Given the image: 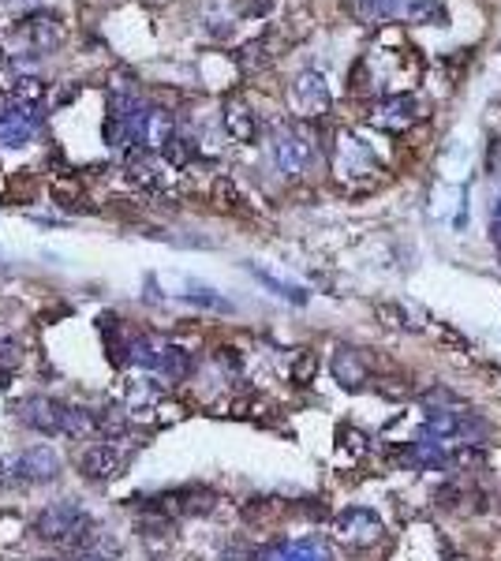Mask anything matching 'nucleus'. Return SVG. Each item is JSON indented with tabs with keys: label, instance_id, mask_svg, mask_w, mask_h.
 Wrapping results in <instances>:
<instances>
[{
	"label": "nucleus",
	"instance_id": "37998d69",
	"mask_svg": "<svg viewBox=\"0 0 501 561\" xmlns=\"http://www.w3.org/2000/svg\"><path fill=\"white\" fill-rule=\"evenodd\" d=\"M45 561H60V557H45Z\"/></svg>",
	"mask_w": 501,
	"mask_h": 561
},
{
	"label": "nucleus",
	"instance_id": "393cba45",
	"mask_svg": "<svg viewBox=\"0 0 501 561\" xmlns=\"http://www.w3.org/2000/svg\"><path fill=\"white\" fill-rule=\"evenodd\" d=\"M315 370H319V356H315V352H307V349H300L296 359H292V370H289V374H292V382H296V386H307L310 379H315Z\"/></svg>",
	"mask_w": 501,
	"mask_h": 561
},
{
	"label": "nucleus",
	"instance_id": "79ce46f5",
	"mask_svg": "<svg viewBox=\"0 0 501 561\" xmlns=\"http://www.w3.org/2000/svg\"><path fill=\"white\" fill-rule=\"evenodd\" d=\"M5 468H8V464H5V460H0V483H5Z\"/></svg>",
	"mask_w": 501,
	"mask_h": 561
},
{
	"label": "nucleus",
	"instance_id": "39448f33",
	"mask_svg": "<svg viewBox=\"0 0 501 561\" xmlns=\"http://www.w3.org/2000/svg\"><path fill=\"white\" fill-rule=\"evenodd\" d=\"M378 132H389V135H404L419 120V102L412 94H386V98L370 109L367 116Z\"/></svg>",
	"mask_w": 501,
	"mask_h": 561
},
{
	"label": "nucleus",
	"instance_id": "ea45409f",
	"mask_svg": "<svg viewBox=\"0 0 501 561\" xmlns=\"http://www.w3.org/2000/svg\"><path fill=\"white\" fill-rule=\"evenodd\" d=\"M12 382V370L8 367H0V386H8Z\"/></svg>",
	"mask_w": 501,
	"mask_h": 561
},
{
	"label": "nucleus",
	"instance_id": "4468645a",
	"mask_svg": "<svg viewBox=\"0 0 501 561\" xmlns=\"http://www.w3.org/2000/svg\"><path fill=\"white\" fill-rule=\"evenodd\" d=\"M329 370H333V379L344 389H359L370 379V370H367V363H363V356L356 349H337L333 359H329Z\"/></svg>",
	"mask_w": 501,
	"mask_h": 561
},
{
	"label": "nucleus",
	"instance_id": "a878e982",
	"mask_svg": "<svg viewBox=\"0 0 501 561\" xmlns=\"http://www.w3.org/2000/svg\"><path fill=\"white\" fill-rule=\"evenodd\" d=\"M374 310H378V319H382L386 326H393V330H419V322H412L408 310L397 307V303H378Z\"/></svg>",
	"mask_w": 501,
	"mask_h": 561
},
{
	"label": "nucleus",
	"instance_id": "2eb2a0df",
	"mask_svg": "<svg viewBox=\"0 0 501 561\" xmlns=\"http://www.w3.org/2000/svg\"><path fill=\"white\" fill-rule=\"evenodd\" d=\"M172 128H176L172 113H165V109H146L142 113V146L146 150H165L169 139L176 135Z\"/></svg>",
	"mask_w": 501,
	"mask_h": 561
},
{
	"label": "nucleus",
	"instance_id": "4be33fe9",
	"mask_svg": "<svg viewBox=\"0 0 501 561\" xmlns=\"http://www.w3.org/2000/svg\"><path fill=\"white\" fill-rule=\"evenodd\" d=\"M277 561H329V554L315 539H300V543H285V546H280Z\"/></svg>",
	"mask_w": 501,
	"mask_h": 561
},
{
	"label": "nucleus",
	"instance_id": "473e14b6",
	"mask_svg": "<svg viewBox=\"0 0 501 561\" xmlns=\"http://www.w3.org/2000/svg\"><path fill=\"white\" fill-rule=\"evenodd\" d=\"M213 199L221 202V206H236V202H240L236 183H232L229 176H217V180H213Z\"/></svg>",
	"mask_w": 501,
	"mask_h": 561
},
{
	"label": "nucleus",
	"instance_id": "5701e85b",
	"mask_svg": "<svg viewBox=\"0 0 501 561\" xmlns=\"http://www.w3.org/2000/svg\"><path fill=\"white\" fill-rule=\"evenodd\" d=\"M408 23H442L446 26V5L442 0H408V8H404Z\"/></svg>",
	"mask_w": 501,
	"mask_h": 561
},
{
	"label": "nucleus",
	"instance_id": "6e6552de",
	"mask_svg": "<svg viewBox=\"0 0 501 561\" xmlns=\"http://www.w3.org/2000/svg\"><path fill=\"white\" fill-rule=\"evenodd\" d=\"M116 442H120V434H109V438L90 442V446L83 449V457H79V472H83V479L98 483V479H113V476L120 472L123 453H120Z\"/></svg>",
	"mask_w": 501,
	"mask_h": 561
},
{
	"label": "nucleus",
	"instance_id": "2f4dec72",
	"mask_svg": "<svg viewBox=\"0 0 501 561\" xmlns=\"http://www.w3.org/2000/svg\"><path fill=\"white\" fill-rule=\"evenodd\" d=\"M273 5H277V0H240L236 12H240L243 19H266V15L273 12Z\"/></svg>",
	"mask_w": 501,
	"mask_h": 561
},
{
	"label": "nucleus",
	"instance_id": "dca6fc26",
	"mask_svg": "<svg viewBox=\"0 0 501 561\" xmlns=\"http://www.w3.org/2000/svg\"><path fill=\"white\" fill-rule=\"evenodd\" d=\"M273 34L270 38H255V42H247L240 53H236V64L243 68V72H250V75H255V72H262V68H270L273 64V56L277 53H270L273 49Z\"/></svg>",
	"mask_w": 501,
	"mask_h": 561
},
{
	"label": "nucleus",
	"instance_id": "ddd939ff",
	"mask_svg": "<svg viewBox=\"0 0 501 561\" xmlns=\"http://www.w3.org/2000/svg\"><path fill=\"white\" fill-rule=\"evenodd\" d=\"M128 180L146 187V192H158V187H165V172L158 165V158H153V150L146 146H128Z\"/></svg>",
	"mask_w": 501,
	"mask_h": 561
},
{
	"label": "nucleus",
	"instance_id": "a19ab883",
	"mask_svg": "<svg viewBox=\"0 0 501 561\" xmlns=\"http://www.w3.org/2000/svg\"><path fill=\"white\" fill-rule=\"evenodd\" d=\"M490 213H494V221H501V195L494 199V210H490Z\"/></svg>",
	"mask_w": 501,
	"mask_h": 561
},
{
	"label": "nucleus",
	"instance_id": "412c9836",
	"mask_svg": "<svg viewBox=\"0 0 501 561\" xmlns=\"http://www.w3.org/2000/svg\"><path fill=\"white\" fill-rule=\"evenodd\" d=\"M42 98H45V83L38 75H19V79H12V102L19 109H34Z\"/></svg>",
	"mask_w": 501,
	"mask_h": 561
},
{
	"label": "nucleus",
	"instance_id": "7c9ffc66",
	"mask_svg": "<svg viewBox=\"0 0 501 561\" xmlns=\"http://www.w3.org/2000/svg\"><path fill=\"white\" fill-rule=\"evenodd\" d=\"M277 509H280V506L273 502V497H255V502L243 506V520H250V524H255V520H270Z\"/></svg>",
	"mask_w": 501,
	"mask_h": 561
},
{
	"label": "nucleus",
	"instance_id": "aec40b11",
	"mask_svg": "<svg viewBox=\"0 0 501 561\" xmlns=\"http://www.w3.org/2000/svg\"><path fill=\"white\" fill-rule=\"evenodd\" d=\"M192 367H195L192 352H187V349H176V345H169V349L162 352V367H158V370L165 374L169 382H183L187 374H192Z\"/></svg>",
	"mask_w": 501,
	"mask_h": 561
},
{
	"label": "nucleus",
	"instance_id": "c756f323",
	"mask_svg": "<svg viewBox=\"0 0 501 561\" xmlns=\"http://www.w3.org/2000/svg\"><path fill=\"white\" fill-rule=\"evenodd\" d=\"M344 12H349L356 23H374V19H382L374 0H344Z\"/></svg>",
	"mask_w": 501,
	"mask_h": 561
},
{
	"label": "nucleus",
	"instance_id": "7ed1b4c3",
	"mask_svg": "<svg viewBox=\"0 0 501 561\" xmlns=\"http://www.w3.org/2000/svg\"><path fill=\"white\" fill-rule=\"evenodd\" d=\"M83 520H86V513L75 502H53V506H45L34 517V536L45 539V543H60V546H64L75 536V527Z\"/></svg>",
	"mask_w": 501,
	"mask_h": 561
},
{
	"label": "nucleus",
	"instance_id": "bb28decb",
	"mask_svg": "<svg viewBox=\"0 0 501 561\" xmlns=\"http://www.w3.org/2000/svg\"><path fill=\"white\" fill-rule=\"evenodd\" d=\"M255 277L262 280V285H270L277 296H285V300H292V303H307V292H303V289H296V285H285V280H277L273 273H266V270H259V266H255Z\"/></svg>",
	"mask_w": 501,
	"mask_h": 561
},
{
	"label": "nucleus",
	"instance_id": "72a5a7b5",
	"mask_svg": "<svg viewBox=\"0 0 501 561\" xmlns=\"http://www.w3.org/2000/svg\"><path fill=\"white\" fill-rule=\"evenodd\" d=\"M486 165H490V172H501V139H494V143H490V153H486Z\"/></svg>",
	"mask_w": 501,
	"mask_h": 561
},
{
	"label": "nucleus",
	"instance_id": "9b49d317",
	"mask_svg": "<svg viewBox=\"0 0 501 561\" xmlns=\"http://www.w3.org/2000/svg\"><path fill=\"white\" fill-rule=\"evenodd\" d=\"M19 30L26 34V42H30V49H34V53H56L60 45H64V23H60L53 12L26 15L19 23Z\"/></svg>",
	"mask_w": 501,
	"mask_h": 561
},
{
	"label": "nucleus",
	"instance_id": "f704fd0d",
	"mask_svg": "<svg viewBox=\"0 0 501 561\" xmlns=\"http://www.w3.org/2000/svg\"><path fill=\"white\" fill-rule=\"evenodd\" d=\"M374 5H378V15H393L400 8V0H374Z\"/></svg>",
	"mask_w": 501,
	"mask_h": 561
},
{
	"label": "nucleus",
	"instance_id": "0eeeda50",
	"mask_svg": "<svg viewBox=\"0 0 501 561\" xmlns=\"http://www.w3.org/2000/svg\"><path fill=\"white\" fill-rule=\"evenodd\" d=\"M19 423H26L38 434H64V400L53 397H23L15 404Z\"/></svg>",
	"mask_w": 501,
	"mask_h": 561
},
{
	"label": "nucleus",
	"instance_id": "f03ea898",
	"mask_svg": "<svg viewBox=\"0 0 501 561\" xmlns=\"http://www.w3.org/2000/svg\"><path fill=\"white\" fill-rule=\"evenodd\" d=\"M273 162L289 180H296V176H303L310 169V162H315V139H310V132L303 128V123L280 128L273 135Z\"/></svg>",
	"mask_w": 501,
	"mask_h": 561
},
{
	"label": "nucleus",
	"instance_id": "a211bd4d",
	"mask_svg": "<svg viewBox=\"0 0 501 561\" xmlns=\"http://www.w3.org/2000/svg\"><path fill=\"white\" fill-rule=\"evenodd\" d=\"M30 135H34V120L23 113H8L0 120V146H26Z\"/></svg>",
	"mask_w": 501,
	"mask_h": 561
},
{
	"label": "nucleus",
	"instance_id": "6ab92c4d",
	"mask_svg": "<svg viewBox=\"0 0 501 561\" xmlns=\"http://www.w3.org/2000/svg\"><path fill=\"white\" fill-rule=\"evenodd\" d=\"M162 345H153L150 337H128V363L142 367V370H158L162 367Z\"/></svg>",
	"mask_w": 501,
	"mask_h": 561
},
{
	"label": "nucleus",
	"instance_id": "f8f14e48",
	"mask_svg": "<svg viewBox=\"0 0 501 561\" xmlns=\"http://www.w3.org/2000/svg\"><path fill=\"white\" fill-rule=\"evenodd\" d=\"M221 123H225V132H229L232 143H255L259 139V116L250 113V105L240 102V98H229L225 102Z\"/></svg>",
	"mask_w": 501,
	"mask_h": 561
},
{
	"label": "nucleus",
	"instance_id": "f257e3e1",
	"mask_svg": "<svg viewBox=\"0 0 501 561\" xmlns=\"http://www.w3.org/2000/svg\"><path fill=\"white\" fill-rule=\"evenodd\" d=\"M333 536L349 546V550H370V546H378L382 536H386V527H382V517L367 509V506H352V509H344L337 513L333 520Z\"/></svg>",
	"mask_w": 501,
	"mask_h": 561
},
{
	"label": "nucleus",
	"instance_id": "c85d7f7f",
	"mask_svg": "<svg viewBox=\"0 0 501 561\" xmlns=\"http://www.w3.org/2000/svg\"><path fill=\"white\" fill-rule=\"evenodd\" d=\"M162 153H165V162H169V165H187V158H192V153H195V143H187V139L172 135V139H169V146H165Z\"/></svg>",
	"mask_w": 501,
	"mask_h": 561
},
{
	"label": "nucleus",
	"instance_id": "c9c22d12",
	"mask_svg": "<svg viewBox=\"0 0 501 561\" xmlns=\"http://www.w3.org/2000/svg\"><path fill=\"white\" fill-rule=\"evenodd\" d=\"M75 94H79V86H64V90H60V98H56V105H68V102H75Z\"/></svg>",
	"mask_w": 501,
	"mask_h": 561
},
{
	"label": "nucleus",
	"instance_id": "58836bf2",
	"mask_svg": "<svg viewBox=\"0 0 501 561\" xmlns=\"http://www.w3.org/2000/svg\"><path fill=\"white\" fill-rule=\"evenodd\" d=\"M79 561H113L109 554H79Z\"/></svg>",
	"mask_w": 501,
	"mask_h": 561
},
{
	"label": "nucleus",
	"instance_id": "cd10ccee",
	"mask_svg": "<svg viewBox=\"0 0 501 561\" xmlns=\"http://www.w3.org/2000/svg\"><path fill=\"white\" fill-rule=\"evenodd\" d=\"M23 359V345H19V337H12V330H0V367H15Z\"/></svg>",
	"mask_w": 501,
	"mask_h": 561
},
{
	"label": "nucleus",
	"instance_id": "423d86ee",
	"mask_svg": "<svg viewBox=\"0 0 501 561\" xmlns=\"http://www.w3.org/2000/svg\"><path fill=\"white\" fill-rule=\"evenodd\" d=\"M213 502H217V494L206 490V487H180V490L153 497V513H162V517H202V513L213 509Z\"/></svg>",
	"mask_w": 501,
	"mask_h": 561
},
{
	"label": "nucleus",
	"instance_id": "9d476101",
	"mask_svg": "<svg viewBox=\"0 0 501 561\" xmlns=\"http://www.w3.org/2000/svg\"><path fill=\"white\" fill-rule=\"evenodd\" d=\"M292 102H296V109L303 113V116H326L329 113V86H326V79L319 75V72H300L296 79H292Z\"/></svg>",
	"mask_w": 501,
	"mask_h": 561
},
{
	"label": "nucleus",
	"instance_id": "b1692460",
	"mask_svg": "<svg viewBox=\"0 0 501 561\" xmlns=\"http://www.w3.org/2000/svg\"><path fill=\"white\" fill-rule=\"evenodd\" d=\"M419 404H423L427 416H430V412H449V408H460V397H457L453 389H446V386H430V389L419 397Z\"/></svg>",
	"mask_w": 501,
	"mask_h": 561
},
{
	"label": "nucleus",
	"instance_id": "20e7f679",
	"mask_svg": "<svg viewBox=\"0 0 501 561\" xmlns=\"http://www.w3.org/2000/svg\"><path fill=\"white\" fill-rule=\"evenodd\" d=\"M333 169L337 176H349V180H374L378 176V162H374V153L367 143H359L356 135H337L333 143Z\"/></svg>",
	"mask_w": 501,
	"mask_h": 561
},
{
	"label": "nucleus",
	"instance_id": "f3484780",
	"mask_svg": "<svg viewBox=\"0 0 501 561\" xmlns=\"http://www.w3.org/2000/svg\"><path fill=\"white\" fill-rule=\"evenodd\" d=\"M162 397V386L150 382V379H132L128 386H123V400H128V412H146L153 408Z\"/></svg>",
	"mask_w": 501,
	"mask_h": 561
},
{
	"label": "nucleus",
	"instance_id": "e433bc0d",
	"mask_svg": "<svg viewBox=\"0 0 501 561\" xmlns=\"http://www.w3.org/2000/svg\"><path fill=\"white\" fill-rule=\"evenodd\" d=\"M8 8H34V5H42V0H5Z\"/></svg>",
	"mask_w": 501,
	"mask_h": 561
},
{
	"label": "nucleus",
	"instance_id": "1a4fd4ad",
	"mask_svg": "<svg viewBox=\"0 0 501 561\" xmlns=\"http://www.w3.org/2000/svg\"><path fill=\"white\" fill-rule=\"evenodd\" d=\"M12 476L23 483H53L60 476V457L49 446H30L15 457Z\"/></svg>",
	"mask_w": 501,
	"mask_h": 561
},
{
	"label": "nucleus",
	"instance_id": "4c0bfd02",
	"mask_svg": "<svg viewBox=\"0 0 501 561\" xmlns=\"http://www.w3.org/2000/svg\"><path fill=\"white\" fill-rule=\"evenodd\" d=\"M490 240H494V247L501 251V221H494V225H490Z\"/></svg>",
	"mask_w": 501,
	"mask_h": 561
}]
</instances>
